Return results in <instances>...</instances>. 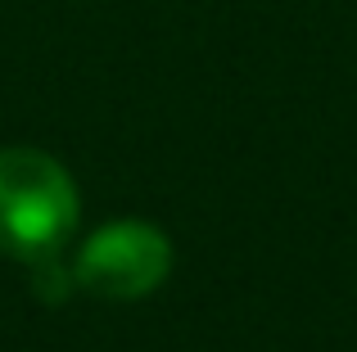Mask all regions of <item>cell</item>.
<instances>
[{"mask_svg": "<svg viewBox=\"0 0 357 352\" xmlns=\"http://www.w3.org/2000/svg\"><path fill=\"white\" fill-rule=\"evenodd\" d=\"M172 271V244L149 221H114L82 244L73 280L114 303H136L154 294Z\"/></svg>", "mask_w": 357, "mask_h": 352, "instance_id": "cell-2", "label": "cell"}, {"mask_svg": "<svg viewBox=\"0 0 357 352\" xmlns=\"http://www.w3.org/2000/svg\"><path fill=\"white\" fill-rule=\"evenodd\" d=\"M77 185L41 150H0V253L45 262L77 226Z\"/></svg>", "mask_w": 357, "mask_h": 352, "instance_id": "cell-1", "label": "cell"}]
</instances>
